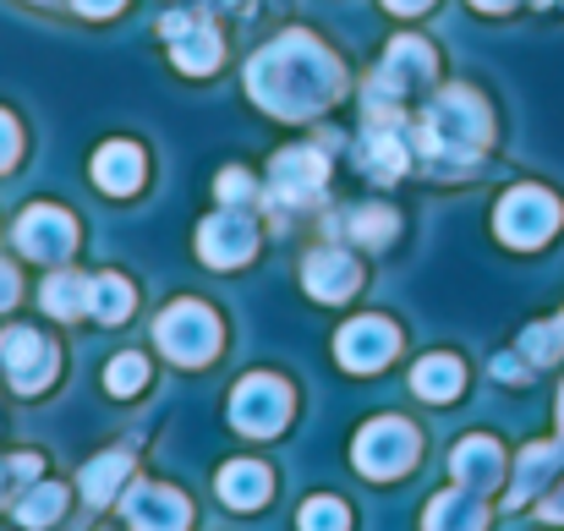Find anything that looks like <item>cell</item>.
Returning a JSON list of instances; mask_svg holds the SVG:
<instances>
[{"instance_id": "obj_2", "label": "cell", "mask_w": 564, "mask_h": 531, "mask_svg": "<svg viewBox=\"0 0 564 531\" xmlns=\"http://www.w3.org/2000/svg\"><path fill=\"white\" fill-rule=\"evenodd\" d=\"M488 138V110L471 94H438L433 110L422 116V143L433 160H471Z\"/></svg>"}, {"instance_id": "obj_21", "label": "cell", "mask_w": 564, "mask_h": 531, "mask_svg": "<svg viewBox=\"0 0 564 531\" xmlns=\"http://www.w3.org/2000/svg\"><path fill=\"white\" fill-rule=\"evenodd\" d=\"M127 307H132V285H127V280H116V274H94V280H88V313H94V318L121 324Z\"/></svg>"}, {"instance_id": "obj_18", "label": "cell", "mask_w": 564, "mask_h": 531, "mask_svg": "<svg viewBox=\"0 0 564 531\" xmlns=\"http://www.w3.org/2000/svg\"><path fill=\"white\" fill-rule=\"evenodd\" d=\"M94 176H99L105 192H132V186L143 181V154H138L132 143H110V149H99Z\"/></svg>"}, {"instance_id": "obj_9", "label": "cell", "mask_w": 564, "mask_h": 531, "mask_svg": "<svg viewBox=\"0 0 564 531\" xmlns=\"http://www.w3.org/2000/svg\"><path fill=\"white\" fill-rule=\"evenodd\" d=\"M192 510L176 488H160V483H138L127 488V527L132 531H187Z\"/></svg>"}, {"instance_id": "obj_12", "label": "cell", "mask_w": 564, "mask_h": 531, "mask_svg": "<svg viewBox=\"0 0 564 531\" xmlns=\"http://www.w3.org/2000/svg\"><path fill=\"white\" fill-rule=\"evenodd\" d=\"M197 247H203V258H208L214 269H236V263L252 258L258 230H252L241 214H219V219H208V225L197 230Z\"/></svg>"}, {"instance_id": "obj_7", "label": "cell", "mask_w": 564, "mask_h": 531, "mask_svg": "<svg viewBox=\"0 0 564 531\" xmlns=\"http://www.w3.org/2000/svg\"><path fill=\"white\" fill-rule=\"evenodd\" d=\"M17 247H22L28 258H39V263H50V258H66V252L77 247L72 214H61V208H50V203L28 208V214L17 219Z\"/></svg>"}, {"instance_id": "obj_22", "label": "cell", "mask_w": 564, "mask_h": 531, "mask_svg": "<svg viewBox=\"0 0 564 531\" xmlns=\"http://www.w3.org/2000/svg\"><path fill=\"white\" fill-rule=\"evenodd\" d=\"M44 307H50L55 318L88 313V274H55V280L44 285Z\"/></svg>"}, {"instance_id": "obj_4", "label": "cell", "mask_w": 564, "mask_h": 531, "mask_svg": "<svg viewBox=\"0 0 564 531\" xmlns=\"http://www.w3.org/2000/svg\"><path fill=\"white\" fill-rule=\"evenodd\" d=\"M230 422H236L247 438L280 433V427L291 422V389H285L280 378H269V372H252V378L236 389V400H230Z\"/></svg>"}, {"instance_id": "obj_25", "label": "cell", "mask_w": 564, "mask_h": 531, "mask_svg": "<svg viewBox=\"0 0 564 531\" xmlns=\"http://www.w3.org/2000/svg\"><path fill=\"white\" fill-rule=\"evenodd\" d=\"M143 378H149L143 356H116V361H110V372H105L110 394H132V389H143Z\"/></svg>"}, {"instance_id": "obj_29", "label": "cell", "mask_w": 564, "mask_h": 531, "mask_svg": "<svg viewBox=\"0 0 564 531\" xmlns=\"http://www.w3.org/2000/svg\"><path fill=\"white\" fill-rule=\"evenodd\" d=\"M383 6H389V11H427L433 0H383Z\"/></svg>"}, {"instance_id": "obj_14", "label": "cell", "mask_w": 564, "mask_h": 531, "mask_svg": "<svg viewBox=\"0 0 564 531\" xmlns=\"http://www.w3.org/2000/svg\"><path fill=\"white\" fill-rule=\"evenodd\" d=\"M449 472H455V483H460V488L488 494V488L499 483V472H505V455H499V444H494V438H466V444L449 455Z\"/></svg>"}, {"instance_id": "obj_32", "label": "cell", "mask_w": 564, "mask_h": 531, "mask_svg": "<svg viewBox=\"0 0 564 531\" xmlns=\"http://www.w3.org/2000/svg\"><path fill=\"white\" fill-rule=\"evenodd\" d=\"M477 6H482V11H505L510 0H477Z\"/></svg>"}, {"instance_id": "obj_26", "label": "cell", "mask_w": 564, "mask_h": 531, "mask_svg": "<svg viewBox=\"0 0 564 531\" xmlns=\"http://www.w3.org/2000/svg\"><path fill=\"white\" fill-rule=\"evenodd\" d=\"M389 230H394L389 208H357L351 214V236H362V241H389Z\"/></svg>"}, {"instance_id": "obj_23", "label": "cell", "mask_w": 564, "mask_h": 531, "mask_svg": "<svg viewBox=\"0 0 564 531\" xmlns=\"http://www.w3.org/2000/svg\"><path fill=\"white\" fill-rule=\"evenodd\" d=\"M61 510H66V494H61L55 483H39L28 499H17V521H22V527H50Z\"/></svg>"}, {"instance_id": "obj_1", "label": "cell", "mask_w": 564, "mask_h": 531, "mask_svg": "<svg viewBox=\"0 0 564 531\" xmlns=\"http://www.w3.org/2000/svg\"><path fill=\"white\" fill-rule=\"evenodd\" d=\"M258 105H269L274 116H313L340 94V66L307 39V33H285L280 44H269L252 72H247Z\"/></svg>"}, {"instance_id": "obj_28", "label": "cell", "mask_w": 564, "mask_h": 531, "mask_svg": "<svg viewBox=\"0 0 564 531\" xmlns=\"http://www.w3.org/2000/svg\"><path fill=\"white\" fill-rule=\"evenodd\" d=\"M11 302H17V274L0 263V307H11Z\"/></svg>"}, {"instance_id": "obj_15", "label": "cell", "mask_w": 564, "mask_h": 531, "mask_svg": "<svg viewBox=\"0 0 564 531\" xmlns=\"http://www.w3.org/2000/svg\"><path fill=\"white\" fill-rule=\"evenodd\" d=\"M165 33L176 39V66H182V72H214V61H219V33H214L203 17H171Z\"/></svg>"}, {"instance_id": "obj_10", "label": "cell", "mask_w": 564, "mask_h": 531, "mask_svg": "<svg viewBox=\"0 0 564 531\" xmlns=\"http://www.w3.org/2000/svg\"><path fill=\"white\" fill-rule=\"evenodd\" d=\"M340 361L351 367V372H378L389 356H394V346H400V329L389 324V318H357V324H346L340 329Z\"/></svg>"}, {"instance_id": "obj_27", "label": "cell", "mask_w": 564, "mask_h": 531, "mask_svg": "<svg viewBox=\"0 0 564 531\" xmlns=\"http://www.w3.org/2000/svg\"><path fill=\"white\" fill-rule=\"evenodd\" d=\"M11 160H17V127H11V121L0 116V171H6Z\"/></svg>"}, {"instance_id": "obj_8", "label": "cell", "mask_w": 564, "mask_h": 531, "mask_svg": "<svg viewBox=\"0 0 564 531\" xmlns=\"http://www.w3.org/2000/svg\"><path fill=\"white\" fill-rule=\"evenodd\" d=\"M324 176H329V160L318 149H285L269 171V197L274 203H313Z\"/></svg>"}, {"instance_id": "obj_11", "label": "cell", "mask_w": 564, "mask_h": 531, "mask_svg": "<svg viewBox=\"0 0 564 531\" xmlns=\"http://www.w3.org/2000/svg\"><path fill=\"white\" fill-rule=\"evenodd\" d=\"M0 356H6V372H11V383H17L22 394L44 389L50 372H55V351H50L33 329H6V335H0Z\"/></svg>"}, {"instance_id": "obj_31", "label": "cell", "mask_w": 564, "mask_h": 531, "mask_svg": "<svg viewBox=\"0 0 564 531\" xmlns=\"http://www.w3.org/2000/svg\"><path fill=\"white\" fill-rule=\"evenodd\" d=\"M543 516H549V521H564V494H560V499H549V505H543Z\"/></svg>"}, {"instance_id": "obj_19", "label": "cell", "mask_w": 564, "mask_h": 531, "mask_svg": "<svg viewBox=\"0 0 564 531\" xmlns=\"http://www.w3.org/2000/svg\"><path fill=\"white\" fill-rule=\"evenodd\" d=\"M460 383H466V372H460L455 356H427V361H416V372H411V389H416L422 400H455Z\"/></svg>"}, {"instance_id": "obj_5", "label": "cell", "mask_w": 564, "mask_h": 531, "mask_svg": "<svg viewBox=\"0 0 564 531\" xmlns=\"http://www.w3.org/2000/svg\"><path fill=\"white\" fill-rule=\"evenodd\" d=\"M160 346H165V356L197 367V361H208L214 346H219V318H214L203 302H176V307L160 318Z\"/></svg>"}, {"instance_id": "obj_3", "label": "cell", "mask_w": 564, "mask_h": 531, "mask_svg": "<svg viewBox=\"0 0 564 531\" xmlns=\"http://www.w3.org/2000/svg\"><path fill=\"white\" fill-rule=\"evenodd\" d=\"M499 236L510 247H543L560 225V197L543 192V186H516L505 203H499Z\"/></svg>"}, {"instance_id": "obj_30", "label": "cell", "mask_w": 564, "mask_h": 531, "mask_svg": "<svg viewBox=\"0 0 564 531\" xmlns=\"http://www.w3.org/2000/svg\"><path fill=\"white\" fill-rule=\"evenodd\" d=\"M77 6H83V11H94V17H105V11H116L121 0H77Z\"/></svg>"}, {"instance_id": "obj_13", "label": "cell", "mask_w": 564, "mask_h": 531, "mask_svg": "<svg viewBox=\"0 0 564 531\" xmlns=\"http://www.w3.org/2000/svg\"><path fill=\"white\" fill-rule=\"evenodd\" d=\"M357 280H362V269H357V258H346L340 247H324V252H313V258H307V291H313V296H324V302L351 296V291H357Z\"/></svg>"}, {"instance_id": "obj_17", "label": "cell", "mask_w": 564, "mask_h": 531, "mask_svg": "<svg viewBox=\"0 0 564 531\" xmlns=\"http://www.w3.org/2000/svg\"><path fill=\"white\" fill-rule=\"evenodd\" d=\"M482 521H488V510H482V494H471V488H455L427 505V531H482Z\"/></svg>"}, {"instance_id": "obj_24", "label": "cell", "mask_w": 564, "mask_h": 531, "mask_svg": "<svg viewBox=\"0 0 564 531\" xmlns=\"http://www.w3.org/2000/svg\"><path fill=\"white\" fill-rule=\"evenodd\" d=\"M346 527H351V516H346L340 499H313V505H302V531H346Z\"/></svg>"}, {"instance_id": "obj_20", "label": "cell", "mask_w": 564, "mask_h": 531, "mask_svg": "<svg viewBox=\"0 0 564 531\" xmlns=\"http://www.w3.org/2000/svg\"><path fill=\"white\" fill-rule=\"evenodd\" d=\"M127 472H132V455H127V449H110V455L88 460V466H83V499H88V505H110Z\"/></svg>"}, {"instance_id": "obj_16", "label": "cell", "mask_w": 564, "mask_h": 531, "mask_svg": "<svg viewBox=\"0 0 564 531\" xmlns=\"http://www.w3.org/2000/svg\"><path fill=\"white\" fill-rule=\"evenodd\" d=\"M219 499H225L230 510H258V505L269 499V472H263L258 460H230V466L219 472Z\"/></svg>"}, {"instance_id": "obj_6", "label": "cell", "mask_w": 564, "mask_h": 531, "mask_svg": "<svg viewBox=\"0 0 564 531\" xmlns=\"http://www.w3.org/2000/svg\"><path fill=\"white\" fill-rule=\"evenodd\" d=\"M411 460H416V433L400 416H378V422L362 427V438H357V472H368V477H400Z\"/></svg>"}]
</instances>
